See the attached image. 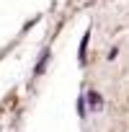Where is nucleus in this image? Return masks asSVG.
Masks as SVG:
<instances>
[{"label": "nucleus", "instance_id": "1", "mask_svg": "<svg viewBox=\"0 0 129 132\" xmlns=\"http://www.w3.org/2000/svg\"><path fill=\"white\" fill-rule=\"evenodd\" d=\"M90 104H93V109L98 111V109H101V96H98V93H90Z\"/></svg>", "mask_w": 129, "mask_h": 132}]
</instances>
